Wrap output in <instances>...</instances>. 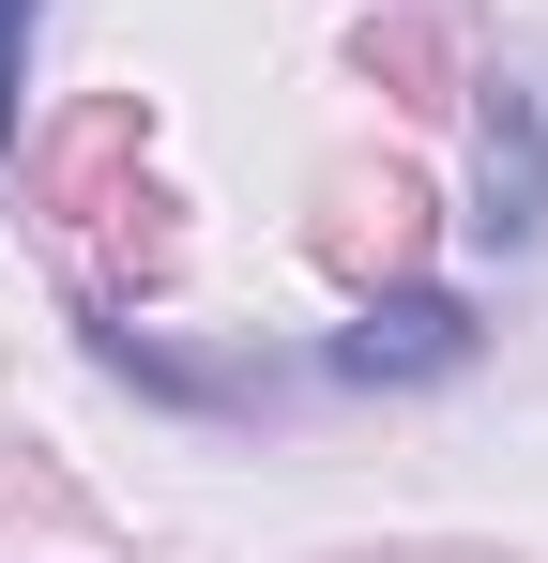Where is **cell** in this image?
Instances as JSON below:
<instances>
[{
	"label": "cell",
	"instance_id": "cell-1",
	"mask_svg": "<svg viewBox=\"0 0 548 563\" xmlns=\"http://www.w3.org/2000/svg\"><path fill=\"white\" fill-rule=\"evenodd\" d=\"M472 229L503 260L548 244V92H518V77H487V107H472Z\"/></svg>",
	"mask_w": 548,
	"mask_h": 563
},
{
	"label": "cell",
	"instance_id": "cell-2",
	"mask_svg": "<svg viewBox=\"0 0 548 563\" xmlns=\"http://www.w3.org/2000/svg\"><path fill=\"white\" fill-rule=\"evenodd\" d=\"M320 366L336 380H457L472 366V305H457V289H396V305H365Z\"/></svg>",
	"mask_w": 548,
	"mask_h": 563
},
{
	"label": "cell",
	"instance_id": "cell-3",
	"mask_svg": "<svg viewBox=\"0 0 548 563\" xmlns=\"http://www.w3.org/2000/svg\"><path fill=\"white\" fill-rule=\"evenodd\" d=\"M31 31H46V0H0V137H15V107H31Z\"/></svg>",
	"mask_w": 548,
	"mask_h": 563
}]
</instances>
